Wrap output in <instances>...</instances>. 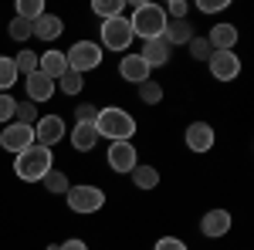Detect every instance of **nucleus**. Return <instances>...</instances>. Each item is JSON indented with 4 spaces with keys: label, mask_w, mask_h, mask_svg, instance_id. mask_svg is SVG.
<instances>
[{
    "label": "nucleus",
    "mask_w": 254,
    "mask_h": 250,
    "mask_svg": "<svg viewBox=\"0 0 254 250\" xmlns=\"http://www.w3.org/2000/svg\"><path fill=\"white\" fill-rule=\"evenodd\" d=\"M95 132H98V139H109V142H132V135H136V118L129 115L126 108H119V105L98 108Z\"/></svg>",
    "instance_id": "nucleus-1"
},
{
    "label": "nucleus",
    "mask_w": 254,
    "mask_h": 250,
    "mask_svg": "<svg viewBox=\"0 0 254 250\" xmlns=\"http://www.w3.org/2000/svg\"><path fill=\"white\" fill-rule=\"evenodd\" d=\"M51 162H55L51 149L31 146V149H24L20 155H14V173H17V179H24V183H41L44 176L55 169Z\"/></svg>",
    "instance_id": "nucleus-2"
},
{
    "label": "nucleus",
    "mask_w": 254,
    "mask_h": 250,
    "mask_svg": "<svg viewBox=\"0 0 254 250\" xmlns=\"http://www.w3.org/2000/svg\"><path fill=\"white\" fill-rule=\"evenodd\" d=\"M129 27H132V38H142V41L163 38V31H166V10L156 7V3H132Z\"/></svg>",
    "instance_id": "nucleus-3"
},
{
    "label": "nucleus",
    "mask_w": 254,
    "mask_h": 250,
    "mask_svg": "<svg viewBox=\"0 0 254 250\" xmlns=\"http://www.w3.org/2000/svg\"><path fill=\"white\" fill-rule=\"evenodd\" d=\"M64 196H68V210H71V213H81V216L98 213L102 206H105V190H102V186H92V183L71 186Z\"/></svg>",
    "instance_id": "nucleus-4"
},
{
    "label": "nucleus",
    "mask_w": 254,
    "mask_h": 250,
    "mask_svg": "<svg viewBox=\"0 0 254 250\" xmlns=\"http://www.w3.org/2000/svg\"><path fill=\"white\" fill-rule=\"evenodd\" d=\"M64 58H68V68H71V71L85 75V71L102 68V48H98L95 41H75V44L64 51Z\"/></svg>",
    "instance_id": "nucleus-5"
},
{
    "label": "nucleus",
    "mask_w": 254,
    "mask_h": 250,
    "mask_svg": "<svg viewBox=\"0 0 254 250\" xmlns=\"http://www.w3.org/2000/svg\"><path fill=\"white\" fill-rule=\"evenodd\" d=\"M132 44V27H129V17H112L102 20V44L98 48H109V51H129Z\"/></svg>",
    "instance_id": "nucleus-6"
},
{
    "label": "nucleus",
    "mask_w": 254,
    "mask_h": 250,
    "mask_svg": "<svg viewBox=\"0 0 254 250\" xmlns=\"http://www.w3.org/2000/svg\"><path fill=\"white\" fill-rule=\"evenodd\" d=\"M61 139H64V118L61 115H41L34 122V146L55 149Z\"/></svg>",
    "instance_id": "nucleus-7"
},
{
    "label": "nucleus",
    "mask_w": 254,
    "mask_h": 250,
    "mask_svg": "<svg viewBox=\"0 0 254 250\" xmlns=\"http://www.w3.org/2000/svg\"><path fill=\"white\" fill-rule=\"evenodd\" d=\"M31 146H34V129H31V125L10 122V125L0 132V149H7V152L20 155L24 149H31Z\"/></svg>",
    "instance_id": "nucleus-8"
},
{
    "label": "nucleus",
    "mask_w": 254,
    "mask_h": 250,
    "mask_svg": "<svg viewBox=\"0 0 254 250\" xmlns=\"http://www.w3.org/2000/svg\"><path fill=\"white\" fill-rule=\"evenodd\" d=\"M105 159H109V169L112 173H132L139 166V152H136L132 142H109Z\"/></svg>",
    "instance_id": "nucleus-9"
},
{
    "label": "nucleus",
    "mask_w": 254,
    "mask_h": 250,
    "mask_svg": "<svg viewBox=\"0 0 254 250\" xmlns=\"http://www.w3.org/2000/svg\"><path fill=\"white\" fill-rule=\"evenodd\" d=\"M207 64H210V75L217 81H234L241 75V58H237L234 51H210Z\"/></svg>",
    "instance_id": "nucleus-10"
},
{
    "label": "nucleus",
    "mask_w": 254,
    "mask_h": 250,
    "mask_svg": "<svg viewBox=\"0 0 254 250\" xmlns=\"http://www.w3.org/2000/svg\"><path fill=\"white\" fill-rule=\"evenodd\" d=\"M231 223H234V216L227 210H207L203 220H200V233L210 237V240H220V237L231 233Z\"/></svg>",
    "instance_id": "nucleus-11"
},
{
    "label": "nucleus",
    "mask_w": 254,
    "mask_h": 250,
    "mask_svg": "<svg viewBox=\"0 0 254 250\" xmlns=\"http://www.w3.org/2000/svg\"><path fill=\"white\" fill-rule=\"evenodd\" d=\"M214 125H207V122H193L190 129H187V149L190 152H210L214 149Z\"/></svg>",
    "instance_id": "nucleus-12"
},
{
    "label": "nucleus",
    "mask_w": 254,
    "mask_h": 250,
    "mask_svg": "<svg viewBox=\"0 0 254 250\" xmlns=\"http://www.w3.org/2000/svg\"><path fill=\"white\" fill-rule=\"evenodd\" d=\"M210 51H234L237 48V27L234 24H214L210 34H207Z\"/></svg>",
    "instance_id": "nucleus-13"
},
{
    "label": "nucleus",
    "mask_w": 254,
    "mask_h": 250,
    "mask_svg": "<svg viewBox=\"0 0 254 250\" xmlns=\"http://www.w3.org/2000/svg\"><path fill=\"white\" fill-rule=\"evenodd\" d=\"M119 75L126 78V81H132V85H142V81H149V64L139 58V54H122Z\"/></svg>",
    "instance_id": "nucleus-14"
},
{
    "label": "nucleus",
    "mask_w": 254,
    "mask_h": 250,
    "mask_svg": "<svg viewBox=\"0 0 254 250\" xmlns=\"http://www.w3.org/2000/svg\"><path fill=\"white\" fill-rule=\"evenodd\" d=\"M139 58L149 64V71H153V68H163V64L170 61V44H166L163 38L142 41V51H139Z\"/></svg>",
    "instance_id": "nucleus-15"
},
{
    "label": "nucleus",
    "mask_w": 254,
    "mask_h": 250,
    "mask_svg": "<svg viewBox=\"0 0 254 250\" xmlns=\"http://www.w3.org/2000/svg\"><path fill=\"white\" fill-rule=\"evenodd\" d=\"M38 71H41V75H48L51 81H58V78L68 71V58H64V51H44V54H38Z\"/></svg>",
    "instance_id": "nucleus-16"
},
{
    "label": "nucleus",
    "mask_w": 254,
    "mask_h": 250,
    "mask_svg": "<svg viewBox=\"0 0 254 250\" xmlns=\"http://www.w3.org/2000/svg\"><path fill=\"white\" fill-rule=\"evenodd\" d=\"M24 85H27V98H31V101H48V98L58 92V88H55V81H51L48 75H41V71L27 75Z\"/></svg>",
    "instance_id": "nucleus-17"
},
{
    "label": "nucleus",
    "mask_w": 254,
    "mask_h": 250,
    "mask_svg": "<svg viewBox=\"0 0 254 250\" xmlns=\"http://www.w3.org/2000/svg\"><path fill=\"white\" fill-rule=\"evenodd\" d=\"M61 31H64V20L58 14H48L44 10V17L34 20V38H41V41H58Z\"/></svg>",
    "instance_id": "nucleus-18"
},
{
    "label": "nucleus",
    "mask_w": 254,
    "mask_h": 250,
    "mask_svg": "<svg viewBox=\"0 0 254 250\" xmlns=\"http://www.w3.org/2000/svg\"><path fill=\"white\" fill-rule=\"evenodd\" d=\"M163 41H166L170 48H173V44H190V41H193V24H190V20H166Z\"/></svg>",
    "instance_id": "nucleus-19"
},
{
    "label": "nucleus",
    "mask_w": 254,
    "mask_h": 250,
    "mask_svg": "<svg viewBox=\"0 0 254 250\" xmlns=\"http://www.w3.org/2000/svg\"><path fill=\"white\" fill-rule=\"evenodd\" d=\"M71 146H75L78 152H92V149L98 146V132H95V125L75 122V129H71Z\"/></svg>",
    "instance_id": "nucleus-20"
},
{
    "label": "nucleus",
    "mask_w": 254,
    "mask_h": 250,
    "mask_svg": "<svg viewBox=\"0 0 254 250\" xmlns=\"http://www.w3.org/2000/svg\"><path fill=\"white\" fill-rule=\"evenodd\" d=\"M129 176H132V186H136V190L149 193V190H156V186H159V169H156V166H149V162H139Z\"/></svg>",
    "instance_id": "nucleus-21"
},
{
    "label": "nucleus",
    "mask_w": 254,
    "mask_h": 250,
    "mask_svg": "<svg viewBox=\"0 0 254 250\" xmlns=\"http://www.w3.org/2000/svg\"><path fill=\"white\" fill-rule=\"evenodd\" d=\"M92 14L102 17V20L122 17V14H126V3H122V0H92Z\"/></svg>",
    "instance_id": "nucleus-22"
},
{
    "label": "nucleus",
    "mask_w": 254,
    "mask_h": 250,
    "mask_svg": "<svg viewBox=\"0 0 254 250\" xmlns=\"http://www.w3.org/2000/svg\"><path fill=\"white\" fill-rule=\"evenodd\" d=\"M55 88H61V92H64L68 98H71V95H81V88H85V78H81L78 71H71V68H68V71H64V75L55 81Z\"/></svg>",
    "instance_id": "nucleus-23"
},
{
    "label": "nucleus",
    "mask_w": 254,
    "mask_h": 250,
    "mask_svg": "<svg viewBox=\"0 0 254 250\" xmlns=\"http://www.w3.org/2000/svg\"><path fill=\"white\" fill-rule=\"evenodd\" d=\"M17 17L34 24L38 17H44V0H17Z\"/></svg>",
    "instance_id": "nucleus-24"
},
{
    "label": "nucleus",
    "mask_w": 254,
    "mask_h": 250,
    "mask_svg": "<svg viewBox=\"0 0 254 250\" xmlns=\"http://www.w3.org/2000/svg\"><path fill=\"white\" fill-rule=\"evenodd\" d=\"M10 85H17V64H14V58L0 54V92H7Z\"/></svg>",
    "instance_id": "nucleus-25"
},
{
    "label": "nucleus",
    "mask_w": 254,
    "mask_h": 250,
    "mask_svg": "<svg viewBox=\"0 0 254 250\" xmlns=\"http://www.w3.org/2000/svg\"><path fill=\"white\" fill-rule=\"evenodd\" d=\"M41 183H44V190H48V193H55V196H61V193H68V190H71V186H68V176L61 173V169H51V173L44 176Z\"/></svg>",
    "instance_id": "nucleus-26"
},
{
    "label": "nucleus",
    "mask_w": 254,
    "mask_h": 250,
    "mask_svg": "<svg viewBox=\"0 0 254 250\" xmlns=\"http://www.w3.org/2000/svg\"><path fill=\"white\" fill-rule=\"evenodd\" d=\"M136 88H139V101H146V105H159L163 101V85L159 81H142Z\"/></svg>",
    "instance_id": "nucleus-27"
},
{
    "label": "nucleus",
    "mask_w": 254,
    "mask_h": 250,
    "mask_svg": "<svg viewBox=\"0 0 254 250\" xmlns=\"http://www.w3.org/2000/svg\"><path fill=\"white\" fill-rule=\"evenodd\" d=\"M14 64H17V75H34V71H38V51H27V48H24V51H20L17 58H14Z\"/></svg>",
    "instance_id": "nucleus-28"
},
{
    "label": "nucleus",
    "mask_w": 254,
    "mask_h": 250,
    "mask_svg": "<svg viewBox=\"0 0 254 250\" xmlns=\"http://www.w3.org/2000/svg\"><path fill=\"white\" fill-rule=\"evenodd\" d=\"M38 108H34V101H17V108H14V122L20 125H31L34 129V122H38Z\"/></svg>",
    "instance_id": "nucleus-29"
},
{
    "label": "nucleus",
    "mask_w": 254,
    "mask_h": 250,
    "mask_svg": "<svg viewBox=\"0 0 254 250\" xmlns=\"http://www.w3.org/2000/svg\"><path fill=\"white\" fill-rule=\"evenodd\" d=\"M10 38H14V41H27V38H34V24H31V20L14 17V20H10Z\"/></svg>",
    "instance_id": "nucleus-30"
},
{
    "label": "nucleus",
    "mask_w": 254,
    "mask_h": 250,
    "mask_svg": "<svg viewBox=\"0 0 254 250\" xmlns=\"http://www.w3.org/2000/svg\"><path fill=\"white\" fill-rule=\"evenodd\" d=\"M187 48H190V58L193 61H207L210 58V44H207V38H196L193 34V41H190Z\"/></svg>",
    "instance_id": "nucleus-31"
},
{
    "label": "nucleus",
    "mask_w": 254,
    "mask_h": 250,
    "mask_svg": "<svg viewBox=\"0 0 254 250\" xmlns=\"http://www.w3.org/2000/svg\"><path fill=\"white\" fill-rule=\"evenodd\" d=\"M163 10H166V20L170 17L173 20H187V10H190V7H187V0H170Z\"/></svg>",
    "instance_id": "nucleus-32"
},
{
    "label": "nucleus",
    "mask_w": 254,
    "mask_h": 250,
    "mask_svg": "<svg viewBox=\"0 0 254 250\" xmlns=\"http://www.w3.org/2000/svg\"><path fill=\"white\" fill-rule=\"evenodd\" d=\"M14 108H17V101L7 92H0V122H14Z\"/></svg>",
    "instance_id": "nucleus-33"
},
{
    "label": "nucleus",
    "mask_w": 254,
    "mask_h": 250,
    "mask_svg": "<svg viewBox=\"0 0 254 250\" xmlns=\"http://www.w3.org/2000/svg\"><path fill=\"white\" fill-rule=\"evenodd\" d=\"M95 118H98V108H95V105H78V108H75V122L95 125Z\"/></svg>",
    "instance_id": "nucleus-34"
},
{
    "label": "nucleus",
    "mask_w": 254,
    "mask_h": 250,
    "mask_svg": "<svg viewBox=\"0 0 254 250\" xmlns=\"http://www.w3.org/2000/svg\"><path fill=\"white\" fill-rule=\"evenodd\" d=\"M153 250H187V244H183L180 237H159Z\"/></svg>",
    "instance_id": "nucleus-35"
},
{
    "label": "nucleus",
    "mask_w": 254,
    "mask_h": 250,
    "mask_svg": "<svg viewBox=\"0 0 254 250\" xmlns=\"http://www.w3.org/2000/svg\"><path fill=\"white\" fill-rule=\"evenodd\" d=\"M196 7H200L203 14H217V10H224V7H227V0H200Z\"/></svg>",
    "instance_id": "nucleus-36"
},
{
    "label": "nucleus",
    "mask_w": 254,
    "mask_h": 250,
    "mask_svg": "<svg viewBox=\"0 0 254 250\" xmlns=\"http://www.w3.org/2000/svg\"><path fill=\"white\" fill-rule=\"evenodd\" d=\"M61 250H88V244H85V240H64Z\"/></svg>",
    "instance_id": "nucleus-37"
},
{
    "label": "nucleus",
    "mask_w": 254,
    "mask_h": 250,
    "mask_svg": "<svg viewBox=\"0 0 254 250\" xmlns=\"http://www.w3.org/2000/svg\"><path fill=\"white\" fill-rule=\"evenodd\" d=\"M48 250H61V244H51V247H48Z\"/></svg>",
    "instance_id": "nucleus-38"
}]
</instances>
